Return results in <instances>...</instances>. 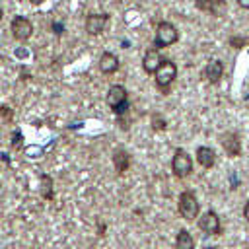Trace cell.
Here are the masks:
<instances>
[{"label":"cell","mask_w":249,"mask_h":249,"mask_svg":"<svg viewBox=\"0 0 249 249\" xmlns=\"http://www.w3.org/2000/svg\"><path fill=\"white\" fill-rule=\"evenodd\" d=\"M220 144H222V148L226 150V154L230 158H237L241 154V140L235 132H224L220 136Z\"/></svg>","instance_id":"30bf717a"},{"label":"cell","mask_w":249,"mask_h":249,"mask_svg":"<svg viewBox=\"0 0 249 249\" xmlns=\"http://www.w3.org/2000/svg\"><path fill=\"white\" fill-rule=\"evenodd\" d=\"M39 191H41V196L45 200H53L54 198V183H53V177L49 173H41L39 175Z\"/></svg>","instance_id":"2e32d148"},{"label":"cell","mask_w":249,"mask_h":249,"mask_svg":"<svg viewBox=\"0 0 249 249\" xmlns=\"http://www.w3.org/2000/svg\"><path fill=\"white\" fill-rule=\"evenodd\" d=\"M23 136H21V132H14L12 134V148H16V150H19L21 146H23Z\"/></svg>","instance_id":"44dd1931"},{"label":"cell","mask_w":249,"mask_h":249,"mask_svg":"<svg viewBox=\"0 0 249 249\" xmlns=\"http://www.w3.org/2000/svg\"><path fill=\"white\" fill-rule=\"evenodd\" d=\"M111 163L115 167V173L117 175H123L130 167V154L124 148H115L113 150V156H111Z\"/></svg>","instance_id":"8fae6325"},{"label":"cell","mask_w":249,"mask_h":249,"mask_svg":"<svg viewBox=\"0 0 249 249\" xmlns=\"http://www.w3.org/2000/svg\"><path fill=\"white\" fill-rule=\"evenodd\" d=\"M105 99H107L109 109H111L117 117H123V115L128 111V91H126L124 86H121V84L109 86Z\"/></svg>","instance_id":"6da1fadb"},{"label":"cell","mask_w":249,"mask_h":249,"mask_svg":"<svg viewBox=\"0 0 249 249\" xmlns=\"http://www.w3.org/2000/svg\"><path fill=\"white\" fill-rule=\"evenodd\" d=\"M161 62H163V58H161V54H160V49H156V47L148 49V51L144 53V56H142V68H144L146 74H154V72L160 68Z\"/></svg>","instance_id":"7c38bea8"},{"label":"cell","mask_w":249,"mask_h":249,"mask_svg":"<svg viewBox=\"0 0 249 249\" xmlns=\"http://www.w3.org/2000/svg\"><path fill=\"white\" fill-rule=\"evenodd\" d=\"M107 23H109V14H105V12H101V14H88L86 21H84V29H86L88 35L95 37V35H101L105 31Z\"/></svg>","instance_id":"52a82bcc"},{"label":"cell","mask_w":249,"mask_h":249,"mask_svg":"<svg viewBox=\"0 0 249 249\" xmlns=\"http://www.w3.org/2000/svg\"><path fill=\"white\" fill-rule=\"evenodd\" d=\"M119 66H121V62H119V56L115 53H111V51L101 53V56L97 60V68H99L101 74H107V76L109 74H115L119 70Z\"/></svg>","instance_id":"9c48e42d"},{"label":"cell","mask_w":249,"mask_h":249,"mask_svg":"<svg viewBox=\"0 0 249 249\" xmlns=\"http://www.w3.org/2000/svg\"><path fill=\"white\" fill-rule=\"evenodd\" d=\"M175 249H195V239L189 233V230H179L175 237Z\"/></svg>","instance_id":"e0dca14e"},{"label":"cell","mask_w":249,"mask_h":249,"mask_svg":"<svg viewBox=\"0 0 249 249\" xmlns=\"http://www.w3.org/2000/svg\"><path fill=\"white\" fill-rule=\"evenodd\" d=\"M243 216H245V220H247V224H249V202H247L245 208H243Z\"/></svg>","instance_id":"d4e9b609"},{"label":"cell","mask_w":249,"mask_h":249,"mask_svg":"<svg viewBox=\"0 0 249 249\" xmlns=\"http://www.w3.org/2000/svg\"><path fill=\"white\" fill-rule=\"evenodd\" d=\"M230 43H231V47L241 49V47H245V45L249 43V39H247V37H231V39H230Z\"/></svg>","instance_id":"ffe728a7"},{"label":"cell","mask_w":249,"mask_h":249,"mask_svg":"<svg viewBox=\"0 0 249 249\" xmlns=\"http://www.w3.org/2000/svg\"><path fill=\"white\" fill-rule=\"evenodd\" d=\"M150 123H152V130H156V132H163L167 128V121L163 119L161 113H154L150 117Z\"/></svg>","instance_id":"ac0fdd59"},{"label":"cell","mask_w":249,"mask_h":249,"mask_svg":"<svg viewBox=\"0 0 249 249\" xmlns=\"http://www.w3.org/2000/svg\"><path fill=\"white\" fill-rule=\"evenodd\" d=\"M237 4H239L241 8H245V10H249V0H237Z\"/></svg>","instance_id":"cb8c5ba5"},{"label":"cell","mask_w":249,"mask_h":249,"mask_svg":"<svg viewBox=\"0 0 249 249\" xmlns=\"http://www.w3.org/2000/svg\"><path fill=\"white\" fill-rule=\"evenodd\" d=\"M177 210H179V214H181L185 220H189V222H193V220L198 216L200 204H198V200H196V196H195L193 191H183V193L179 195Z\"/></svg>","instance_id":"5b68a950"},{"label":"cell","mask_w":249,"mask_h":249,"mask_svg":"<svg viewBox=\"0 0 249 249\" xmlns=\"http://www.w3.org/2000/svg\"><path fill=\"white\" fill-rule=\"evenodd\" d=\"M29 2H31V4H33V6H41V4H43V2H45V0H29Z\"/></svg>","instance_id":"484cf974"},{"label":"cell","mask_w":249,"mask_h":249,"mask_svg":"<svg viewBox=\"0 0 249 249\" xmlns=\"http://www.w3.org/2000/svg\"><path fill=\"white\" fill-rule=\"evenodd\" d=\"M177 39H179V31L171 21H160L156 25V37H154V47L156 49L169 47V45L177 43Z\"/></svg>","instance_id":"7a4b0ae2"},{"label":"cell","mask_w":249,"mask_h":249,"mask_svg":"<svg viewBox=\"0 0 249 249\" xmlns=\"http://www.w3.org/2000/svg\"><path fill=\"white\" fill-rule=\"evenodd\" d=\"M12 109L8 107V105H2L0 107V123H10L12 121Z\"/></svg>","instance_id":"d6986e66"},{"label":"cell","mask_w":249,"mask_h":249,"mask_svg":"<svg viewBox=\"0 0 249 249\" xmlns=\"http://www.w3.org/2000/svg\"><path fill=\"white\" fill-rule=\"evenodd\" d=\"M2 18H4V10H2V6H0V21H2Z\"/></svg>","instance_id":"4316f807"},{"label":"cell","mask_w":249,"mask_h":249,"mask_svg":"<svg viewBox=\"0 0 249 249\" xmlns=\"http://www.w3.org/2000/svg\"><path fill=\"white\" fill-rule=\"evenodd\" d=\"M196 161L204 169H210L216 163V152L212 148H208V146H200V148H196Z\"/></svg>","instance_id":"9a60e30c"},{"label":"cell","mask_w":249,"mask_h":249,"mask_svg":"<svg viewBox=\"0 0 249 249\" xmlns=\"http://www.w3.org/2000/svg\"><path fill=\"white\" fill-rule=\"evenodd\" d=\"M198 228L208 233V235H220L222 231V226H220V218L214 210H206L200 218H198Z\"/></svg>","instance_id":"ba28073f"},{"label":"cell","mask_w":249,"mask_h":249,"mask_svg":"<svg viewBox=\"0 0 249 249\" xmlns=\"http://www.w3.org/2000/svg\"><path fill=\"white\" fill-rule=\"evenodd\" d=\"M97 226H99V230H97V235H103V233H105V224L99 220V222H97Z\"/></svg>","instance_id":"603a6c76"},{"label":"cell","mask_w":249,"mask_h":249,"mask_svg":"<svg viewBox=\"0 0 249 249\" xmlns=\"http://www.w3.org/2000/svg\"><path fill=\"white\" fill-rule=\"evenodd\" d=\"M53 29H54V35H62L64 33V25H60V23H53Z\"/></svg>","instance_id":"7402d4cb"},{"label":"cell","mask_w":249,"mask_h":249,"mask_svg":"<svg viewBox=\"0 0 249 249\" xmlns=\"http://www.w3.org/2000/svg\"><path fill=\"white\" fill-rule=\"evenodd\" d=\"M204 249H216V247H204Z\"/></svg>","instance_id":"83f0119b"},{"label":"cell","mask_w":249,"mask_h":249,"mask_svg":"<svg viewBox=\"0 0 249 249\" xmlns=\"http://www.w3.org/2000/svg\"><path fill=\"white\" fill-rule=\"evenodd\" d=\"M196 8L202 12H208L212 16H218V18L228 12L226 0H196Z\"/></svg>","instance_id":"4fadbf2b"},{"label":"cell","mask_w":249,"mask_h":249,"mask_svg":"<svg viewBox=\"0 0 249 249\" xmlns=\"http://www.w3.org/2000/svg\"><path fill=\"white\" fill-rule=\"evenodd\" d=\"M10 31H12V37L16 41H27L31 35H33V23L25 18V16H16L10 23Z\"/></svg>","instance_id":"8992f818"},{"label":"cell","mask_w":249,"mask_h":249,"mask_svg":"<svg viewBox=\"0 0 249 249\" xmlns=\"http://www.w3.org/2000/svg\"><path fill=\"white\" fill-rule=\"evenodd\" d=\"M171 171L177 179H185L193 173V158L187 154V150L177 148L171 160Z\"/></svg>","instance_id":"277c9868"},{"label":"cell","mask_w":249,"mask_h":249,"mask_svg":"<svg viewBox=\"0 0 249 249\" xmlns=\"http://www.w3.org/2000/svg\"><path fill=\"white\" fill-rule=\"evenodd\" d=\"M222 74H224V64H222L220 60H210V62L206 64L204 72H202L204 80L210 82V84H218L220 78H222Z\"/></svg>","instance_id":"5bb4252c"},{"label":"cell","mask_w":249,"mask_h":249,"mask_svg":"<svg viewBox=\"0 0 249 249\" xmlns=\"http://www.w3.org/2000/svg\"><path fill=\"white\" fill-rule=\"evenodd\" d=\"M175 78H177V66H175V62L163 58V62L160 64V68L154 72L156 86H158L163 93H167V89H169V86L173 84Z\"/></svg>","instance_id":"3957f363"}]
</instances>
